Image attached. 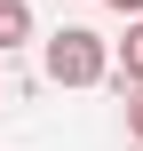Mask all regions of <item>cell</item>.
<instances>
[{"label":"cell","mask_w":143,"mask_h":151,"mask_svg":"<svg viewBox=\"0 0 143 151\" xmlns=\"http://www.w3.org/2000/svg\"><path fill=\"white\" fill-rule=\"evenodd\" d=\"M111 72V48H103V32H88V24H64L56 40H48V80L56 88H96Z\"/></svg>","instance_id":"6da1fadb"},{"label":"cell","mask_w":143,"mask_h":151,"mask_svg":"<svg viewBox=\"0 0 143 151\" xmlns=\"http://www.w3.org/2000/svg\"><path fill=\"white\" fill-rule=\"evenodd\" d=\"M24 40H32V8H24V0H0V56L24 48Z\"/></svg>","instance_id":"7a4b0ae2"},{"label":"cell","mask_w":143,"mask_h":151,"mask_svg":"<svg viewBox=\"0 0 143 151\" xmlns=\"http://www.w3.org/2000/svg\"><path fill=\"white\" fill-rule=\"evenodd\" d=\"M119 88H143V16L127 24V40H119Z\"/></svg>","instance_id":"3957f363"},{"label":"cell","mask_w":143,"mask_h":151,"mask_svg":"<svg viewBox=\"0 0 143 151\" xmlns=\"http://www.w3.org/2000/svg\"><path fill=\"white\" fill-rule=\"evenodd\" d=\"M127 135H135V143H143V88H135V96H127Z\"/></svg>","instance_id":"277c9868"},{"label":"cell","mask_w":143,"mask_h":151,"mask_svg":"<svg viewBox=\"0 0 143 151\" xmlns=\"http://www.w3.org/2000/svg\"><path fill=\"white\" fill-rule=\"evenodd\" d=\"M111 8H119V16H143V0H111Z\"/></svg>","instance_id":"5b68a950"}]
</instances>
